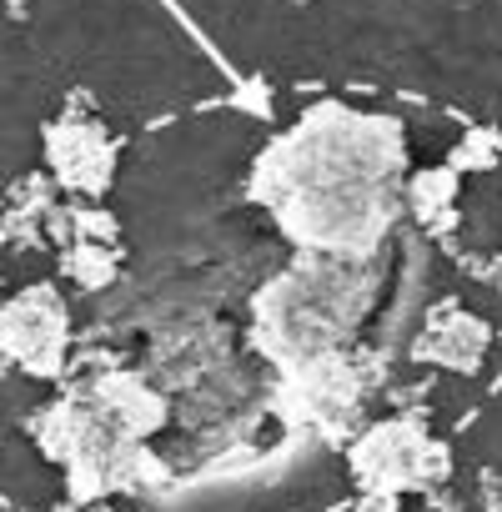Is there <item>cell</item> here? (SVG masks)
Listing matches in <instances>:
<instances>
[{
	"instance_id": "obj_1",
	"label": "cell",
	"mask_w": 502,
	"mask_h": 512,
	"mask_svg": "<svg viewBox=\"0 0 502 512\" xmlns=\"http://www.w3.org/2000/svg\"><path fill=\"white\" fill-rule=\"evenodd\" d=\"M402 171H407V146L392 116L322 101L251 161L246 196L257 206H277L282 196H297V191L397 186Z\"/></svg>"
},
{
	"instance_id": "obj_2",
	"label": "cell",
	"mask_w": 502,
	"mask_h": 512,
	"mask_svg": "<svg viewBox=\"0 0 502 512\" xmlns=\"http://www.w3.org/2000/svg\"><path fill=\"white\" fill-rule=\"evenodd\" d=\"M377 297H382V256L377 262L297 256L287 272L262 282V292L251 297V347L282 372L347 352Z\"/></svg>"
},
{
	"instance_id": "obj_3",
	"label": "cell",
	"mask_w": 502,
	"mask_h": 512,
	"mask_svg": "<svg viewBox=\"0 0 502 512\" xmlns=\"http://www.w3.org/2000/svg\"><path fill=\"white\" fill-rule=\"evenodd\" d=\"M0 352L31 377H61L66 367V302L51 287H26L0 312Z\"/></svg>"
},
{
	"instance_id": "obj_4",
	"label": "cell",
	"mask_w": 502,
	"mask_h": 512,
	"mask_svg": "<svg viewBox=\"0 0 502 512\" xmlns=\"http://www.w3.org/2000/svg\"><path fill=\"white\" fill-rule=\"evenodd\" d=\"M46 156H51V171L61 176V186L81 191V196H96L106 191L111 181V166H116V141L101 121H81V116H61L51 131H46Z\"/></svg>"
},
{
	"instance_id": "obj_5",
	"label": "cell",
	"mask_w": 502,
	"mask_h": 512,
	"mask_svg": "<svg viewBox=\"0 0 502 512\" xmlns=\"http://www.w3.org/2000/svg\"><path fill=\"white\" fill-rule=\"evenodd\" d=\"M427 457H432V442L412 427V422H387V427H372L352 462H357V477L377 492H397V487H412L427 477Z\"/></svg>"
},
{
	"instance_id": "obj_6",
	"label": "cell",
	"mask_w": 502,
	"mask_h": 512,
	"mask_svg": "<svg viewBox=\"0 0 502 512\" xmlns=\"http://www.w3.org/2000/svg\"><path fill=\"white\" fill-rule=\"evenodd\" d=\"M412 352L432 367H452V372H472L487 352V327L462 312L457 302H437L427 317H422V332L412 342Z\"/></svg>"
},
{
	"instance_id": "obj_7",
	"label": "cell",
	"mask_w": 502,
	"mask_h": 512,
	"mask_svg": "<svg viewBox=\"0 0 502 512\" xmlns=\"http://www.w3.org/2000/svg\"><path fill=\"white\" fill-rule=\"evenodd\" d=\"M452 201H457V166H447V171H422V176L407 181V206H412V216H417L427 231L452 226V216H457Z\"/></svg>"
}]
</instances>
